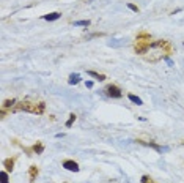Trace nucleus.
I'll return each instance as SVG.
<instances>
[{
  "instance_id": "nucleus-4",
  "label": "nucleus",
  "mask_w": 184,
  "mask_h": 183,
  "mask_svg": "<svg viewBox=\"0 0 184 183\" xmlns=\"http://www.w3.org/2000/svg\"><path fill=\"white\" fill-rule=\"evenodd\" d=\"M63 167H65L66 171H71V172H79V164L76 161H71V159L63 161Z\"/></svg>"
},
{
  "instance_id": "nucleus-1",
  "label": "nucleus",
  "mask_w": 184,
  "mask_h": 183,
  "mask_svg": "<svg viewBox=\"0 0 184 183\" xmlns=\"http://www.w3.org/2000/svg\"><path fill=\"white\" fill-rule=\"evenodd\" d=\"M14 111H25V112H32V114H43V112H44V103L21 101L16 106Z\"/></svg>"
},
{
  "instance_id": "nucleus-12",
  "label": "nucleus",
  "mask_w": 184,
  "mask_h": 183,
  "mask_svg": "<svg viewBox=\"0 0 184 183\" xmlns=\"http://www.w3.org/2000/svg\"><path fill=\"white\" fill-rule=\"evenodd\" d=\"M74 25H76V27H88L90 21H88V19H87V21H76Z\"/></svg>"
},
{
  "instance_id": "nucleus-14",
  "label": "nucleus",
  "mask_w": 184,
  "mask_h": 183,
  "mask_svg": "<svg viewBox=\"0 0 184 183\" xmlns=\"http://www.w3.org/2000/svg\"><path fill=\"white\" fill-rule=\"evenodd\" d=\"M74 120H76V115L71 114V115H69V118H68V122H66V128H71L72 123H74Z\"/></svg>"
},
{
  "instance_id": "nucleus-8",
  "label": "nucleus",
  "mask_w": 184,
  "mask_h": 183,
  "mask_svg": "<svg viewBox=\"0 0 184 183\" xmlns=\"http://www.w3.org/2000/svg\"><path fill=\"white\" fill-rule=\"evenodd\" d=\"M87 74L91 76V78H95V79H98V81H106V76L99 74V73H96V71H87Z\"/></svg>"
},
{
  "instance_id": "nucleus-13",
  "label": "nucleus",
  "mask_w": 184,
  "mask_h": 183,
  "mask_svg": "<svg viewBox=\"0 0 184 183\" xmlns=\"http://www.w3.org/2000/svg\"><path fill=\"white\" fill-rule=\"evenodd\" d=\"M129 99H131V101H132V103H135V104H137V106H140V104H143V103H142V99H140V98H139V96H135V95H129Z\"/></svg>"
},
{
  "instance_id": "nucleus-17",
  "label": "nucleus",
  "mask_w": 184,
  "mask_h": 183,
  "mask_svg": "<svg viewBox=\"0 0 184 183\" xmlns=\"http://www.w3.org/2000/svg\"><path fill=\"white\" fill-rule=\"evenodd\" d=\"M128 8L131 10V11H134V13H139V8H137L134 3H128Z\"/></svg>"
},
{
  "instance_id": "nucleus-10",
  "label": "nucleus",
  "mask_w": 184,
  "mask_h": 183,
  "mask_svg": "<svg viewBox=\"0 0 184 183\" xmlns=\"http://www.w3.org/2000/svg\"><path fill=\"white\" fill-rule=\"evenodd\" d=\"M3 166H5L8 171H13V166H14V159H13V158L5 159V161H3Z\"/></svg>"
},
{
  "instance_id": "nucleus-6",
  "label": "nucleus",
  "mask_w": 184,
  "mask_h": 183,
  "mask_svg": "<svg viewBox=\"0 0 184 183\" xmlns=\"http://www.w3.org/2000/svg\"><path fill=\"white\" fill-rule=\"evenodd\" d=\"M60 16H62V14L55 11V13H49V14H44V16H43V19H44V21H57Z\"/></svg>"
},
{
  "instance_id": "nucleus-19",
  "label": "nucleus",
  "mask_w": 184,
  "mask_h": 183,
  "mask_svg": "<svg viewBox=\"0 0 184 183\" xmlns=\"http://www.w3.org/2000/svg\"><path fill=\"white\" fill-rule=\"evenodd\" d=\"M85 85H87V88H91V87H93V82H91V81H87Z\"/></svg>"
},
{
  "instance_id": "nucleus-7",
  "label": "nucleus",
  "mask_w": 184,
  "mask_h": 183,
  "mask_svg": "<svg viewBox=\"0 0 184 183\" xmlns=\"http://www.w3.org/2000/svg\"><path fill=\"white\" fill-rule=\"evenodd\" d=\"M28 174H30V183H33L35 182V177L38 175V167H36V166H30Z\"/></svg>"
},
{
  "instance_id": "nucleus-15",
  "label": "nucleus",
  "mask_w": 184,
  "mask_h": 183,
  "mask_svg": "<svg viewBox=\"0 0 184 183\" xmlns=\"http://www.w3.org/2000/svg\"><path fill=\"white\" fill-rule=\"evenodd\" d=\"M0 183H8V174L6 172H0Z\"/></svg>"
},
{
  "instance_id": "nucleus-9",
  "label": "nucleus",
  "mask_w": 184,
  "mask_h": 183,
  "mask_svg": "<svg viewBox=\"0 0 184 183\" xmlns=\"http://www.w3.org/2000/svg\"><path fill=\"white\" fill-rule=\"evenodd\" d=\"M68 82H69L71 85L79 84V82H80V76H79V74H71V76H69V79H68Z\"/></svg>"
},
{
  "instance_id": "nucleus-16",
  "label": "nucleus",
  "mask_w": 184,
  "mask_h": 183,
  "mask_svg": "<svg viewBox=\"0 0 184 183\" xmlns=\"http://www.w3.org/2000/svg\"><path fill=\"white\" fill-rule=\"evenodd\" d=\"M14 103H16V99H6V101L3 103V107H11Z\"/></svg>"
},
{
  "instance_id": "nucleus-3",
  "label": "nucleus",
  "mask_w": 184,
  "mask_h": 183,
  "mask_svg": "<svg viewBox=\"0 0 184 183\" xmlns=\"http://www.w3.org/2000/svg\"><path fill=\"white\" fill-rule=\"evenodd\" d=\"M106 93H107V96H110V98H121V96H123V93H121V90H120V87H116V85H113V84L107 85Z\"/></svg>"
},
{
  "instance_id": "nucleus-2",
  "label": "nucleus",
  "mask_w": 184,
  "mask_h": 183,
  "mask_svg": "<svg viewBox=\"0 0 184 183\" xmlns=\"http://www.w3.org/2000/svg\"><path fill=\"white\" fill-rule=\"evenodd\" d=\"M151 36L148 33H140L135 39V52L137 54H145L150 48H151Z\"/></svg>"
},
{
  "instance_id": "nucleus-18",
  "label": "nucleus",
  "mask_w": 184,
  "mask_h": 183,
  "mask_svg": "<svg viewBox=\"0 0 184 183\" xmlns=\"http://www.w3.org/2000/svg\"><path fill=\"white\" fill-rule=\"evenodd\" d=\"M164 59H165V62L168 63V66H173V60H172V59H168V57H164Z\"/></svg>"
},
{
  "instance_id": "nucleus-5",
  "label": "nucleus",
  "mask_w": 184,
  "mask_h": 183,
  "mask_svg": "<svg viewBox=\"0 0 184 183\" xmlns=\"http://www.w3.org/2000/svg\"><path fill=\"white\" fill-rule=\"evenodd\" d=\"M139 144H143V145H150V147H153L156 152H159V153H162V152H168V147H162V145H158V144H154V142H143V141H137Z\"/></svg>"
},
{
  "instance_id": "nucleus-11",
  "label": "nucleus",
  "mask_w": 184,
  "mask_h": 183,
  "mask_svg": "<svg viewBox=\"0 0 184 183\" xmlns=\"http://www.w3.org/2000/svg\"><path fill=\"white\" fill-rule=\"evenodd\" d=\"M43 150H44V147H43V144H41V142H38V144H35V145H33V152H35L36 155H41V153H43Z\"/></svg>"
}]
</instances>
